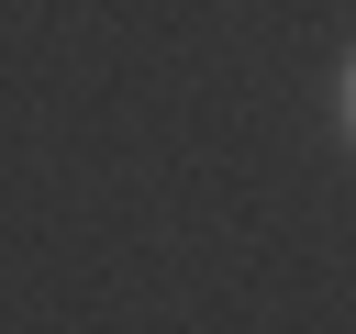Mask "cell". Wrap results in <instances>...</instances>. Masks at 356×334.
Instances as JSON below:
<instances>
[{
    "label": "cell",
    "instance_id": "6da1fadb",
    "mask_svg": "<svg viewBox=\"0 0 356 334\" xmlns=\"http://www.w3.org/2000/svg\"><path fill=\"white\" fill-rule=\"evenodd\" d=\"M345 100H356V78H345ZM345 122H356V111H345Z\"/></svg>",
    "mask_w": 356,
    "mask_h": 334
}]
</instances>
